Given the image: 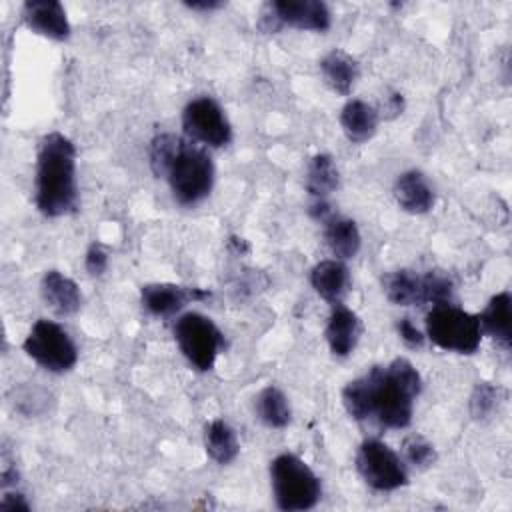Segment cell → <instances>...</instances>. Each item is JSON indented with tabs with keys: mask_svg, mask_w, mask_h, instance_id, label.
Here are the masks:
<instances>
[{
	"mask_svg": "<svg viewBox=\"0 0 512 512\" xmlns=\"http://www.w3.org/2000/svg\"><path fill=\"white\" fill-rule=\"evenodd\" d=\"M422 378L406 358L386 366H372L342 390V404L354 420H376L384 428H406L412 422L414 400Z\"/></svg>",
	"mask_w": 512,
	"mask_h": 512,
	"instance_id": "cell-1",
	"label": "cell"
},
{
	"mask_svg": "<svg viewBox=\"0 0 512 512\" xmlns=\"http://www.w3.org/2000/svg\"><path fill=\"white\" fill-rule=\"evenodd\" d=\"M148 158L152 172L168 180L178 204L194 206L210 194L214 162L200 144L172 132H162L152 138Z\"/></svg>",
	"mask_w": 512,
	"mask_h": 512,
	"instance_id": "cell-2",
	"label": "cell"
},
{
	"mask_svg": "<svg viewBox=\"0 0 512 512\" xmlns=\"http://www.w3.org/2000/svg\"><path fill=\"white\" fill-rule=\"evenodd\" d=\"M34 198L38 210L48 218L64 216L76 208V148L62 132H50L40 140Z\"/></svg>",
	"mask_w": 512,
	"mask_h": 512,
	"instance_id": "cell-3",
	"label": "cell"
},
{
	"mask_svg": "<svg viewBox=\"0 0 512 512\" xmlns=\"http://www.w3.org/2000/svg\"><path fill=\"white\" fill-rule=\"evenodd\" d=\"M270 484L274 502L284 512L310 510L322 496L320 478L296 454L284 452L270 462Z\"/></svg>",
	"mask_w": 512,
	"mask_h": 512,
	"instance_id": "cell-4",
	"label": "cell"
},
{
	"mask_svg": "<svg viewBox=\"0 0 512 512\" xmlns=\"http://www.w3.org/2000/svg\"><path fill=\"white\" fill-rule=\"evenodd\" d=\"M426 336L442 350L474 354L482 340V328L476 314L446 302L434 304L426 314Z\"/></svg>",
	"mask_w": 512,
	"mask_h": 512,
	"instance_id": "cell-5",
	"label": "cell"
},
{
	"mask_svg": "<svg viewBox=\"0 0 512 512\" xmlns=\"http://www.w3.org/2000/svg\"><path fill=\"white\" fill-rule=\"evenodd\" d=\"M174 338L180 352L196 370H210L224 346L218 326L200 312H184L174 322Z\"/></svg>",
	"mask_w": 512,
	"mask_h": 512,
	"instance_id": "cell-6",
	"label": "cell"
},
{
	"mask_svg": "<svg viewBox=\"0 0 512 512\" xmlns=\"http://www.w3.org/2000/svg\"><path fill=\"white\" fill-rule=\"evenodd\" d=\"M22 348L48 372H68L78 360V350L70 334L60 324L46 318L32 324Z\"/></svg>",
	"mask_w": 512,
	"mask_h": 512,
	"instance_id": "cell-7",
	"label": "cell"
},
{
	"mask_svg": "<svg viewBox=\"0 0 512 512\" xmlns=\"http://www.w3.org/2000/svg\"><path fill=\"white\" fill-rule=\"evenodd\" d=\"M356 470L370 488L380 492L398 490L408 484L406 464L382 440L370 438L358 446Z\"/></svg>",
	"mask_w": 512,
	"mask_h": 512,
	"instance_id": "cell-8",
	"label": "cell"
},
{
	"mask_svg": "<svg viewBox=\"0 0 512 512\" xmlns=\"http://www.w3.org/2000/svg\"><path fill=\"white\" fill-rule=\"evenodd\" d=\"M182 128L192 142L210 148L226 146L232 140V126L222 106L210 96L194 98L184 106Z\"/></svg>",
	"mask_w": 512,
	"mask_h": 512,
	"instance_id": "cell-9",
	"label": "cell"
},
{
	"mask_svg": "<svg viewBox=\"0 0 512 512\" xmlns=\"http://www.w3.org/2000/svg\"><path fill=\"white\" fill-rule=\"evenodd\" d=\"M278 18V22L298 30L324 32L332 24L330 10L320 0H274L268 2Z\"/></svg>",
	"mask_w": 512,
	"mask_h": 512,
	"instance_id": "cell-10",
	"label": "cell"
},
{
	"mask_svg": "<svg viewBox=\"0 0 512 512\" xmlns=\"http://www.w3.org/2000/svg\"><path fill=\"white\" fill-rule=\"evenodd\" d=\"M210 292L200 290V288H186L178 284H168V282H156V284H146L140 290V300L142 306L154 314V316H174L180 312L188 302L192 300H204L208 298Z\"/></svg>",
	"mask_w": 512,
	"mask_h": 512,
	"instance_id": "cell-11",
	"label": "cell"
},
{
	"mask_svg": "<svg viewBox=\"0 0 512 512\" xmlns=\"http://www.w3.org/2000/svg\"><path fill=\"white\" fill-rule=\"evenodd\" d=\"M24 24L50 40H68L72 28L64 6L58 0H28L22 6Z\"/></svg>",
	"mask_w": 512,
	"mask_h": 512,
	"instance_id": "cell-12",
	"label": "cell"
},
{
	"mask_svg": "<svg viewBox=\"0 0 512 512\" xmlns=\"http://www.w3.org/2000/svg\"><path fill=\"white\" fill-rule=\"evenodd\" d=\"M360 334H362V324L358 314L346 308L342 302L334 304L324 328V336L330 352L338 358L350 356L360 340Z\"/></svg>",
	"mask_w": 512,
	"mask_h": 512,
	"instance_id": "cell-13",
	"label": "cell"
},
{
	"mask_svg": "<svg viewBox=\"0 0 512 512\" xmlns=\"http://www.w3.org/2000/svg\"><path fill=\"white\" fill-rule=\"evenodd\" d=\"M394 198L408 214H426L436 202L434 188L420 170H406L394 182Z\"/></svg>",
	"mask_w": 512,
	"mask_h": 512,
	"instance_id": "cell-14",
	"label": "cell"
},
{
	"mask_svg": "<svg viewBox=\"0 0 512 512\" xmlns=\"http://www.w3.org/2000/svg\"><path fill=\"white\" fill-rule=\"evenodd\" d=\"M40 292L46 306L58 316H70L80 310V304H82L80 288L72 278L62 274L60 270H48L42 276Z\"/></svg>",
	"mask_w": 512,
	"mask_h": 512,
	"instance_id": "cell-15",
	"label": "cell"
},
{
	"mask_svg": "<svg viewBox=\"0 0 512 512\" xmlns=\"http://www.w3.org/2000/svg\"><path fill=\"white\" fill-rule=\"evenodd\" d=\"M478 322L482 334L494 338L504 350L510 348L512 342V296L510 292L494 294L484 310L478 314Z\"/></svg>",
	"mask_w": 512,
	"mask_h": 512,
	"instance_id": "cell-16",
	"label": "cell"
},
{
	"mask_svg": "<svg viewBox=\"0 0 512 512\" xmlns=\"http://www.w3.org/2000/svg\"><path fill=\"white\" fill-rule=\"evenodd\" d=\"M378 120H380L378 110L372 104L358 98L348 100L340 110L342 132L354 144L368 142L378 130Z\"/></svg>",
	"mask_w": 512,
	"mask_h": 512,
	"instance_id": "cell-17",
	"label": "cell"
},
{
	"mask_svg": "<svg viewBox=\"0 0 512 512\" xmlns=\"http://www.w3.org/2000/svg\"><path fill=\"white\" fill-rule=\"evenodd\" d=\"M310 284L320 298H324L332 306L340 304L342 298L346 296L348 284H350L348 268L344 266L342 260H336V258L322 260L312 268Z\"/></svg>",
	"mask_w": 512,
	"mask_h": 512,
	"instance_id": "cell-18",
	"label": "cell"
},
{
	"mask_svg": "<svg viewBox=\"0 0 512 512\" xmlns=\"http://www.w3.org/2000/svg\"><path fill=\"white\" fill-rule=\"evenodd\" d=\"M320 74L330 90L348 96L360 76V68L348 52L334 48L320 60Z\"/></svg>",
	"mask_w": 512,
	"mask_h": 512,
	"instance_id": "cell-19",
	"label": "cell"
},
{
	"mask_svg": "<svg viewBox=\"0 0 512 512\" xmlns=\"http://www.w3.org/2000/svg\"><path fill=\"white\" fill-rule=\"evenodd\" d=\"M324 224V240L330 252L336 256V260H348L354 258L360 250L362 236L354 220L336 216L334 212L322 222Z\"/></svg>",
	"mask_w": 512,
	"mask_h": 512,
	"instance_id": "cell-20",
	"label": "cell"
},
{
	"mask_svg": "<svg viewBox=\"0 0 512 512\" xmlns=\"http://www.w3.org/2000/svg\"><path fill=\"white\" fill-rule=\"evenodd\" d=\"M386 298L396 306H418L424 302V276L412 270H396L382 280Z\"/></svg>",
	"mask_w": 512,
	"mask_h": 512,
	"instance_id": "cell-21",
	"label": "cell"
},
{
	"mask_svg": "<svg viewBox=\"0 0 512 512\" xmlns=\"http://www.w3.org/2000/svg\"><path fill=\"white\" fill-rule=\"evenodd\" d=\"M204 446L208 456L216 462V464H230L236 460L238 452H240V444H238V436L234 432V428L224 422V420H212L206 430H204Z\"/></svg>",
	"mask_w": 512,
	"mask_h": 512,
	"instance_id": "cell-22",
	"label": "cell"
},
{
	"mask_svg": "<svg viewBox=\"0 0 512 512\" xmlns=\"http://www.w3.org/2000/svg\"><path fill=\"white\" fill-rule=\"evenodd\" d=\"M340 176L330 154H316L308 162L306 192L312 200H326L338 188Z\"/></svg>",
	"mask_w": 512,
	"mask_h": 512,
	"instance_id": "cell-23",
	"label": "cell"
},
{
	"mask_svg": "<svg viewBox=\"0 0 512 512\" xmlns=\"http://www.w3.org/2000/svg\"><path fill=\"white\" fill-rule=\"evenodd\" d=\"M256 414L268 428H284L292 418L290 402L278 386H266L258 392Z\"/></svg>",
	"mask_w": 512,
	"mask_h": 512,
	"instance_id": "cell-24",
	"label": "cell"
},
{
	"mask_svg": "<svg viewBox=\"0 0 512 512\" xmlns=\"http://www.w3.org/2000/svg\"><path fill=\"white\" fill-rule=\"evenodd\" d=\"M506 400V392L500 386H494L490 382H478L470 394L468 400V408H470V416L474 420H490L494 414H498L500 406Z\"/></svg>",
	"mask_w": 512,
	"mask_h": 512,
	"instance_id": "cell-25",
	"label": "cell"
},
{
	"mask_svg": "<svg viewBox=\"0 0 512 512\" xmlns=\"http://www.w3.org/2000/svg\"><path fill=\"white\" fill-rule=\"evenodd\" d=\"M402 454L408 464L424 470L436 462V450L434 446L422 436V434H408L402 440Z\"/></svg>",
	"mask_w": 512,
	"mask_h": 512,
	"instance_id": "cell-26",
	"label": "cell"
},
{
	"mask_svg": "<svg viewBox=\"0 0 512 512\" xmlns=\"http://www.w3.org/2000/svg\"><path fill=\"white\" fill-rule=\"evenodd\" d=\"M424 276V302L446 304L452 302V280L440 272H426Z\"/></svg>",
	"mask_w": 512,
	"mask_h": 512,
	"instance_id": "cell-27",
	"label": "cell"
},
{
	"mask_svg": "<svg viewBox=\"0 0 512 512\" xmlns=\"http://www.w3.org/2000/svg\"><path fill=\"white\" fill-rule=\"evenodd\" d=\"M84 266H86L88 274H92V276L104 274L108 268V252L96 242L90 244V248L86 250V256H84Z\"/></svg>",
	"mask_w": 512,
	"mask_h": 512,
	"instance_id": "cell-28",
	"label": "cell"
},
{
	"mask_svg": "<svg viewBox=\"0 0 512 512\" xmlns=\"http://www.w3.org/2000/svg\"><path fill=\"white\" fill-rule=\"evenodd\" d=\"M396 328H398V334H400V338L406 346L420 348L424 344V334L410 322V318H400Z\"/></svg>",
	"mask_w": 512,
	"mask_h": 512,
	"instance_id": "cell-29",
	"label": "cell"
},
{
	"mask_svg": "<svg viewBox=\"0 0 512 512\" xmlns=\"http://www.w3.org/2000/svg\"><path fill=\"white\" fill-rule=\"evenodd\" d=\"M0 510H8V512H14V510H30V504L26 502L24 494L20 492H4V498L0 502Z\"/></svg>",
	"mask_w": 512,
	"mask_h": 512,
	"instance_id": "cell-30",
	"label": "cell"
},
{
	"mask_svg": "<svg viewBox=\"0 0 512 512\" xmlns=\"http://www.w3.org/2000/svg\"><path fill=\"white\" fill-rule=\"evenodd\" d=\"M186 6L190 10H202V12H210V10H216L222 6V2L218 0H200V2H186Z\"/></svg>",
	"mask_w": 512,
	"mask_h": 512,
	"instance_id": "cell-31",
	"label": "cell"
}]
</instances>
